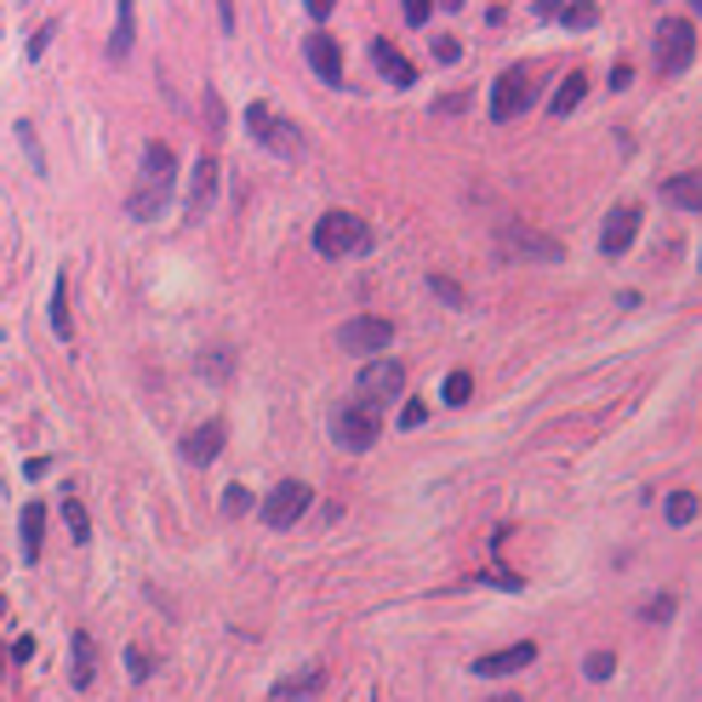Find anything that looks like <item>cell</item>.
Wrapping results in <instances>:
<instances>
[{
	"label": "cell",
	"instance_id": "6da1fadb",
	"mask_svg": "<svg viewBox=\"0 0 702 702\" xmlns=\"http://www.w3.org/2000/svg\"><path fill=\"white\" fill-rule=\"evenodd\" d=\"M172 183H178V155L166 149V143H149V149H143V189L126 200V212L138 217V223L160 217V206H166V194H172Z\"/></svg>",
	"mask_w": 702,
	"mask_h": 702
},
{
	"label": "cell",
	"instance_id": "7a4b0ae2",
	"mask_svg": "<svg viewBox=\"0 0 702 702\" xmlns=\"http://www.w3.org/2000/svg\"><path fill=\"white\" fill-rule=\"evenodd\" d=\"M315 252L320 257H360V252H372V223L354 217V212H326L315 223Z\"/></svg>",
	"mask_w": 702,
	"mask_h": 702
},
{
	"label": "cell",
	"instance_id": "3957f363",
	"mask_svg": "<svg viewBox=\"0 0 702 702\" xmlns=\"http://www.w3.org/2000/svg\"><path fill=\"white\" fill-rule=\"evenodd\" d=\"M651 57H657V75H685L696 57V29L685 18H662L651 35Z\"/></svg>",
	"mask_w": 702,
	"mask_h": 702
},
{
	"label": "cell",
	"instance_id": "277c9868",
	"mask_svg": "<svg viewBox=\"0 0 702 702\" xmlns=\"http://www.w3.org/2000/svg\"><path fill=\"white\" fill-rule=\"evenodd\" d=\"M246 131H252V138L269 149V155H280V160H297V155H304V131H297L286 115H275L269 104H252V109H246Z\"/></svg>",
	"mask_w": 702,
	"mask_h": 702
},
{
	"label": "cell",
	"instance_id": "5b68a950",
	"mask_svg": "<svg viewBox=\"0 0 702 702\" xmlns=\"http://www.w3.org/2000/svg\"><path fill=\"white\" fill-rule=\"evenodd\" d=\"M377 428H383V412H377V406H360V400L338 406V417H331V434H338V446H343V451L377 446Z\"/></svg>",
	"mask_w": 702,
	"mask_h": 702
},
{
	"label": "cell",
	"instance_id": "8992f818",
	"mask_svg": "<svg viewBox=\"0 0 702 702\" xmlns=\"http://www.w3.org/2000/svg\"><path fill=\"white\" fill-rule=\"evenodd\" d=\"M389 343H394V320H383V315H354V320L338 326L343 354H383Z\"/></svg>",
	"mask_w": 702,
	"mask_h": 702
},
{
	"label": "cell",
	"instance_id": "52a82bcc",
	"mask_svg": "<svg viewBox=\"0 0 702 702\" xmlns=\"http://www.w3.org/2000/svg\"><path fill=\"white\" fill-rule=\"evenodd\" d=\"M400 389H406V365H400V360H372V365H365V372H360V389H354V400H360V406H377L383 412V400H400Z\"/></svg>",
	"mask_w": 702,
	"mask_h": 702
},
{
	"label": "cell",
	"instance_id": "ba28073f",
	"mask_svg": "<svg viewBox=\"0 0 702 702\" xmlns=\"http://www.w3.org/2000/svg\"><path fill=\"white\" fill-rule=\"evenodd\" d=\"M531 97H538V81H531V70H503L491 86V120H514L531 109Z\"/></svg>",
	"mask_w": 702,
	"mask_h": 702
},
{
	"label": "cell",
	"instance_id": "9c48e42d",
	"mask_svg": "<svg viewBox=\"0 0 702 702\" xmlns=\"http://www.w3.org/2000/svg\"><path fill=\"white\" fill-rule=\"evenodd\" d=\"M315 503V491L304 486V480H280L269 497H263V525H275V531H286L291 520H304V509Z\"/></svg>",
	"mask_w": 702,
	"mask_h": 702
},
{
	"label": "cell",
	"instance_id": "30bf717a",
	"mask_svg": "<svg viewBox=\"0 0 702 702\" xmlns=\"http://www.w3.org/2000/svg\"><path fill=\"white\" fill-rule=\"evenodd\" d=\"M497 241H503V252L538 257V263H560V241H549V234L525 228V223H503V228H497Z\"/></svg>",
	"mask_w": 702,
	"mask_h": 702
},
{
	"label": "cell",
	"instance_id": "8fae6325",
	"mask_svg": "<svg viewBox=\"0 0 702 702\" xmlns=\"http://www.w3.org/2000/svg\"><path fill=\"white\" fill-rule=\"evenodd\" d=\"M634 234H640V206H617L606 217V234H599V252L606 257H623L634 246Z\"/></svg>",
	"mask_w": 702,
	"mask_h": 702
},
{
	"label": "cell",
	"instance_id": "7c38bea8",
	"mask_svg": "<svg viewBox=\"0 0 702 702\" xmlns=\"http://www.w3.org/2000/svg\"><path fill=\"white\" fill-rule=\"evenodd\" d=\"M538 657V646L520 640V646H503V651H491V657H475V674L480 680H497V674H520V668Z\"/></svg>",
	"mask_w": 702,
	"mask_h": 702
},
{
	"label": "cell",
	"instance_id": "4fadbf2b",
	"mask_svg": "<svg viewBox=\"0 0 702 702\" xmlns=\"http://www.w3.org/2000/svg\"><path fill=\"white\" fill-rule=\"evenodd\" d=\"M309 70L326 81V86H343V52H338V41L331 35H309Z\"/></svg>",
	"mask_w": 702,
	"mask_h": 702
},
{
	"label": "cell",
	"instance_id": "5bb4252c",
	"mask_svg": "<svg viewBox=\"0 0 702 702\" xmlns=\"http://www.w3.org/2000/svg\"><path fill=\"white\" fill-rule=\"evenodd\" d=\"M212 194H217V160L200 155L194 183H189V217H206V212H212Z\"/></svg>",
	"mask_w": 702,
	"mask_h": 702
},
{
	"label": "cell",
	"instance_id": "9a60e30c",
	"mask_svg": "<svg viewBox=\"0 0 702 702\" xmlns=\"http://www.w3.org/2000/svg\"><path fill=\"white\" fill-rule=\"evenodd\" d=\"M372 63H377V70H383L394 86H412V81H417V63L400 52L394 41H372Z\"/></svg>",
	"mask_w": 702,
	"mask_h": 702
},
{
	"label": "cell",
	"instance_id": "2e32d148",
	"mask_svg": "<svg viewBox=\"0 0 702 702\" xmlns=\"http://www.w3.org/2000/svg\"><path fill=\"white\" fill-rule=\"evenodd\" d=\"M223 451V423H200L194 434H183V457L189 462H212Z\"/></svg>",
	"mask_w": 702,
	"mask_h": 702
},
{
	"label": "cell",
	"instance_id": "e0dca14e",
	"mask_svg": "<svg viewBox=\"0 0 702 702\" xmlns=\"http://www.w3.org/2000/svg\"><path fill=\"white\" fill-rule=\"evenodd\" d=\"M662 200L668 206H685V212H702V172H680L662 183Z\"/></svg>",
	"mask_w": 702,
	"mask_h": 702
},
{
	"label": "cell",
	"instance_id": "ac0fdd59",
	"mask_svg": "<svg viewBox=\"0 0 702 702\" xmlns=\"http://www.w3.org/2000/svg\"><path fill=\"white\" fill-rule=\"evenodd\" d=\"M18 525H23V560L35 565V560H41V538H46V514H41V503H29V509L18 514Z\"/></svg>",
	"mask_w": 702,
	"mask_h": 702
},
{
	"label": "cell",
	"instance_id": "d6986e66",
	"mask_svg": "<svg viewBox=\"0 0 702 702\" xmlns=\"http://www.w3.org/2000/svg\"><path fill=\"white\" fill-rule=\"evenodd\" d=\"M583 92H588V75H565V86L549 97V115H560V120H565V115H572V109L583 104Z\"/></svg>",
	"mask_w": 702,
	"mask_h": 702
},
{
	"label": "cell",
	"instance_id": "ffe728a7",
	"mask_svg": "<svg viewBox=\"0 0 702 702\" xmlns=\"http://www.w3.org/2000/svg\"><path fill=\"white\" fill-rule=\"evenodd\" d=\"M131 29H138V18H131V0H120V7H115V35H109V57L115 63L131 52Z\"/></svg>",
	"mask_w": 702,
	"mask_h": 702
},
{
	"label": "cell",
	"instance_id": "44dd1931",
	"mask_svg": "<svg viewBox=\"0 0 702 702\" xmlns=\"http://www.w3.org/2000/svg\"><path fill=\"white\" fill-rule=\"evenodd\" d=\"M52 331H57L63 343L75 338V320H70V286H63V280L52 286Z\"/></svg>",
	"mask_w": 702,
	"mask_h": 702
},
{
	"label": "cell",
	"instance_id": "7402d4cb",
	"mask_svg": "<svg viewBox=\"0 0 702 702\" xmlns=\"http://www.w3.org/2000/svg\"><path fill=\"white\" fill-rule=\"evenodd\" d=\"M696 509H702V497H696V491H674V497L662 503L668 525H691V520H696Z\"/></svg>",
	"mask_w": 702,
	"mask_h": 702
},
{
	"label": "cell",
	"instance_id": "603a6c76",
	"mask_svg": "<svg viewBox=\"0 0 702 702\" xmlns=\"http://www.w3.org/2000/svg\"><path fill=\"white\" fill-rule=\"evenodd\" d=\"M320 685H326V674H320V668H309V674H297V680H280L275 696H280V702H291V696H315Z\"/></svg>",
	"mask_w": 702,
	"mask_h": 702
},
{
	"label": "cell",
	"instance_id": "cb8c5ba5",
	"mask_svg": "<svg viewBox=\"0 0 702 702\" xmlns=\"http://www.w3.org/2000/svg\"><path fill=\"white\" fill-rule=\"evenodd\" d=\"M560 23H565V29H594V23H599V7H594V0H565V7H560Z\"/></svg>",
	"mask_w": 702,
	"mask_h": 702
},
{
	"label": "cell",
	"instance_id": "d4e9b609",
	"mask_svg": "<svg viewBox=\"0 0 702 702\" xmlns=\"http://www.w3.org/2000/svg\"><path fill=\"white\" fill-rule=\"evenodd\" d=\"M75 685L81 691L92 685V640H86V634H75Z\"/></svg>",
	"mask_w": 702,
	"mask_h": 702
},
{
	"label": "cell",
	"instance_id": "484cf974",
	"mask_svg": "<svg viewBox=\"0 0 702 702\" xmlns=\"http://www.w3.org/2000/svg\"><path fill=\"white\" fill-rule=\"evenodd\" d=\"M468 394H475V377H468V372H451V377H446V406H468Z\"/></svg>",
	"mask_w": 702,
	"mask_h": 702
},
{
	"label": "cell",
	"instance_id": "4316f807",
	"mask_svg": "<svg viewBox=\"0 0 702 702\" xmlns=\"http://www.w3.org/2000/svg\"><path fill=\"white\" fill-rule=\"evenodd\" d=\"M63 520H70V531H75V543H86V509H81V497H63Z\"/></svg>",
	"mask_w": 702,
	"mask_h": 702
},
{
	"label": "cell",
	"instance_id": "83f0119b",
	"mask_svg": "<svg viewBox=\"0 0 702 702\" xmlns=\"http://www.w3.org/2000/svg\"><path fill=\"white\" fill-rule=\"evenodd\" d=\"M428 291L440 297V304H451V309H462V286L457 280H446V275H428Z\"/></svg>",
	"mask_w": 702,
	"mask_h": 702
},
{
	"label": "cell",
	"instance_id": "f1b7e54d",
	"mask_svg": "<svg viewBox=\"0 0 702 702\" xmlns=\"http://www.w3.org/2000/svg\"><path fill=\"white\" fill-rule=\"evenodd\" d=\"M611 668H617V657H611V651H588L583 674H588V680H611Z\"/></svg>",
	"mask_w": 702,
	"mask_h": 702
},
{
	"label": "cell",
	"instance_id": "f546056e",
	"mask_svg": "<svg viewBox=\"0 0 702 702\" xmlns=\"http://www.w3.org/2000/svg\"><path fill=\"white\" fill-rule=\"evenodd\" d=\"M246 509H252V491L246 486H228L223 491V514H246Z\"/></svg>",
	"mask_w": 702,
	"mask_h": 702
},
{
	"label": "cell",
	"instance_id": "4dcf8cb0",
	"mask_svg": "<svg viewBox=\"0 0 702 702\" xmlns=\"http://www.w3.org/2000/svg\"><path fill=\"white\" fill-rule=\"evenodd\" d=\"M640 617H646V623H662V617H674V599H668V594H662V599H646V611H640Z\"/></svg>",
	"mask_w": 702,
	"mask_h": 702
},
{
	"label": "cell",
	"instance_id": "1f68e13d",
	"mask_svg": "<svg viewBox=\"0 0 702 702\" xmlns=\"http://www.w3.org/2000/svg\"><path fill=\"white\" fill-rule=\"evenodd\" d=\"M428 417V406H423V400H406V412H400V428H417Z\"/></svg>",
	"mask_w": 702,
	"mask_h": 702
},
{
	"label": "cell",
	"instance_id": "d6a6232c",
	"mask_svg": "<svg viewBox=\"0 0 702 702\" xmlns=\"http://www.w3.org/2000/svg\"><path fill=\"white\" fill-rule=\"evenodd\" d=\"M400 12H406V23H428V12H434V0H406V7H400Z\"/></svg>",
	"mask_w": 702,
	"mask_h": 702
},
{
	"label": "cell",
	"instance_id": "836d02e7",
	"mask_svg": "<svg viewBox=\"0 0 702 702\" xmlns=\"http://www.w3.org/2000/svg\"><path fill=\"white\" fill-rule=\"evenodd\" d=\"M457 52H462V46H457L451 35H434V57H440V63H457Z\"/></svg>",
	"mask_w": 702,
	"mask_h": 702
},
{
	"label": "cell",
	"instance_id": "e575fe53",
	"mask_svg": "<svg viewBox=\"0 0 702 702\" xmlns=\"http://www.w3.org/2000/svg\"><path fill=\"white\" fill-rule=\"evenodd\" d=\"M126 668H131V680H143L149 674V657L143 651H126Z\"/></svg>",
	"mask_w": 702,
	"mask_h": 702
},
{
	"label": "cell",
	"instance_id": "d590c367",
	"mask_svg": "<svg viewBox=\"0 0 702 702\" xmlns=\"http://www.w3.org/2000/svg\"><path fill=\"white\" fill-rule=\"evenodd\" d=\"M304 7H309V18H326L331 7H338V0H304Z\"/></svg>",
	"mask_w": 702,
	"mask_h": 702
},
{
	"label": "cell",
	"instance_id": "8d00e7d4",
	"mask_svg": "<svg viewBox=\"0 0 702 702\" xmlns=\"http://www.w3.org/2000/svg\"><path fill=\"white\" fill-rule=\"evenodd\" d=\"M434 7H446V12H457V7H462V0H434Z\"/></svg>",
	"mask_w": 702,
	"mask_h": 702
},
{
	"label": "cell",
	"instance_id": "74e56055",
	"mask_svg": "<svg viewBox=\"0 0 702 702\" xmlns=\"http://www.w3.org/2000/svg\"><path fill=\"white\" fill-rule=\"evenodd\" d=\"M691 12H696V18H702V0H691Z\"/></svg>",
	"mask_w": 702,
	"mask_h": 702
},
{
	"label": "cell",
	"instance_id": "f35d334b",
	"mask_svg": "<svg viewBox=\"0 0 702 702\" xmlns=\"http://www.w3.org/2000/svg\"><path fill=\"white\" fill-rule=\"evenodd\" d=\"M491 702H520V696H491Z\"/></svg>",
	"mask_w": 702,
	"mask_h": 702
}]
</instances>
